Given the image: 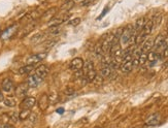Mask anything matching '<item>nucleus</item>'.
I'll use <instances>...</instances> for the list:
<instances>
[{"label": "nucleus", "mask_w": 168, "mask_h": 128, "mask_svg": "<svg viewBox=\"0 0 168 128\" xmlns=\"http://www.w3.org/2000/svg\"><path fill=\"white\" fill-rule=\"evenodd\" d=\"M167 33H168V28H167Z\"/></svg>", "instance_id": "47"}, {"label": "nucleus", "mask_w": 168, "mask_h": 128, "mask_svg": "<svg viewBox=\"0 0 168 128\" xmlns=\"http://www.w3.org/2000/svg\"><path fill=\"white\" fill-rule=\"evenodd\" d=\"M0 128H3V126L1 125V124H0Z\"/></svg>", "instance_id": "45"}, {"label": "nucleus", "mask_w": 168, "mask_h": 128, "mask_svg": "<svg viewBox=\"0 0 168 128\" xmlns=\"http://www.w3.org/2000/svg\"><path fill=\"white\" fill-rule=\"evenodd\" d=\"M121 72L123 73H129L131 72V70L133 69V65H132V61H128V62H124L121 64Z\"/></svg>", "instance_id": "15"}, {"label": "nucleus", "mask_w": 168, "mask_h": 128, "mask_svg": "<svg viewBox=\"0 0 168 128\" xmlns=\"http://www.w3.org/2000/svg\"><path fill=\"white\" fill-rule=\"evenodd\" d=\"M60 33H61V28H60V26H53L49 28V34L56 36V35H58Z\"/></svg>", "instance_id": "27"}, {"label": "nucleus", "mask_w": 168, "mask_h": 128, "mask_svg": "<svg viewBox=\"0 0 168 128\" xmlns=\"http://www.w3.org/2000/svg\"><path fill=\"white\" fill-rule=\"evenodd\" d=\"M68 18H69V15H64V13H63V15L56 16V17H54L52 20H50L49 21V26L50 27L59 26L60 24H62V23L65 22V21L68 20Z\"/></svg>", "instance_id": "4"}, {"label": "nucleus", "mask_w": 168, "mask_h": 128, "mask_svg": "<svg viewBox=\"0 0 168 128\" xmlns=\"http://www.w3.org/2000/svg\"><path fill=\"white\" fill-rule=\"evenodd\" d=\"M80 23H81V18H74L73 20H71L69 22V25H71V26H77Z\"/></svg>", "instance_id": "35"}, {"label": "nucleus", "mask_w": 168, "mask_h": 128, "mask_svg": "<svg viewBox=\"0 0 168 128\" xmlns=\"http://www.w3.org/2000/svg\"><path fill=\"white\" fill-rule=\"evenodd\" d=\"M38 17H39V12H38V10H34V12L30 13L26 18H27L28 20L33 21V20H35V19H37Z\"/></svg>", "instance_id": "32"}, {"label": "nucleus", "mask_w": 168, "mask_h": 128, "mask_svg": "<svg viewBox=\"0 0 168 128\" xmlns=\"http://www.w3.org/2000/svg\"><path fill=\"white\" fill-rule=\"evenodd\" d=\"M153 47H154V40L153 38H148V40H145L142 42L141 50L144 53H149L152 51Z\"/></svg>", "instance_id": "13"}, {"label": "nucleus", "mask_w": 168, "mask_h": 128, "mask_svg": "<svg viewBox=\"0 0 168 128\" xmlns=\"http://www.w3.org/2000/svg\"><path fill=\"white\" fill-rule=\"evenodd\" d=\"M135 36H136V33L134 31V28L129 25L126 28H124L123 33L120 37V45H122L124 48H127L129 47L131 42L135 44Z\"/></svg>", "instance_id": "1"}, {"label": "nucleus", "mask_w": 168, "mask_h": 128, "mask_svg": "<svg viewBox=\"0 0 168 128\" xmlns=\"http://www.w3.org/2000/svg\"><path fill=\"white\" fill-rule=\"evenodd\" d=\"M83 66H84V60L80 58V57H76L71 60L70 62V69L73 70L74 72H78V70H81L83 69Z\"/></svg>", "instance_id": "6"}, {"label": "nucleus", "mask_w": 168, "mask_h": 128, "mask_svg": "<svg viewBox=\"0 0 168 128\" xmlns=\"http://www.w3.org/2000/svg\"><path fill=\"white\" fill-rule=\"evenodd\" d=\"M31 116V112L30 109H22L20 113H19V120L21 121H25L27 119H29Z\"/></svg>", "instance_id": "22"}, {"label": "nucleus", "mask_w": 168, "mask_h": 128, "mask_svg": "<svg viewBox=\"0 0 168 128\" xmlns=\"http://www.w3.org/2000/svg\"><path fill=\"white\" fill-rule=\"evenodd\" d=\"M57 10H58V8H50V9L46 10L45 13H42L41 18H42V19H46V20H52L53 18L55 17V13H56Z\"/></svg>", "instance_id": "16"}, {"label": "nucleus", "mask_w": 168, "mask_h": 128, "mask_svg": "<svg viewBox=\"0 0 168 128\" xmlns=\"http://www.w3.org/2000/svg\"><path fill=\"white\" fill-rule=\"evenodd\" d=\"M35 73H36L39 77H41V79L44 80L49 73V67L45 65V64H41V65H39L37 68L35 69Z\"/></svg>", "instance_id": "11"}, {"label": "nucleus", "mask_w": 168, "mask_h": 128, "mask_svg": "<svg viewBox=\"0 0 168 128\" xmlns=\"http://www.w3.org/2000/svg\"><path fill=\"white\" fill-rule=\"evenodd\" d=\"M159 122H160V114L155 113L145 120V126H149V127L156 126V125H158Z\"/></svg>", "instance_id": "8"}, {"label": "nucleus", "mask_w": 168, "mask_h": 128, "mask_svg": "<svg viewBox=\"0 0 168 128\" xmlns=\"http://www.w3.org/2000/svg\"><path fill=\"white\" fill-rule=\"evenodd\" d=\"M112 73V69H110L109 66L107 65H102L101 69H100V77L105 79V77H108Z\"/></svg>", "instance_id": "19"}, {"label": "nucleus", "mask_w": 168, "mask_h": 128, "mask_svg": "<svg viewBox=\"0 0 168 128\" xmlns=\"http://www.w3.org/2000/svg\"><path fill=\"white\" fill-rule=\"evenodd\" d=\"M132 65H133V68H134V67L139 66V60H138V58H133V59H132Z\"/></svg>", "instance_id": "38"}, {"label": "nucleus", "mask_w": 168, "mask_h": 128, "mask_svg": "<svg viewBox=\"0 0 168 128\" xmlns=\"http://www.w3.org/2000/svg\"><path fill=\"white\" fill-rule=\"evenodd\" d=\"M8 118H9V121L13 123H17L18 121H19V113L17 112H13L8 114Z\"/></svg>", "instance_id": "30"}, {"label": "nucleus", "mask_w": 168, "mask_h": 128, "mask_svg": "<svg viewBox=\"0 0 168 128\" xmlns=\"http://www.w3.org/2000/svg\"><path fill=\"white\" fill-rule=\"evenodd\" d=\"M13 89V83L10 79H4L1 84V90L4 92H10Z\"/></svg>", "instance_id": "14"}, {"label": "nucleus", "mask_w": 168, "mask_h": 128, "mask_svg": "<svg viewBox=\"0 0 168 128\" xmlns=\"http://www.w3.org/2000/svg\"><path fill=\"white\" fill-rule=\"evenodd\" d=\"M161 20H162V15H161V13H158V15H156L155 17H154V19L152 20L154 29L159 26L160 23H161Z\"/></svg>", "instance_id": "28"}, {"label": "nucleus", "mask_w": 168, "mask_h": 128, "mask_svg": "<svg viewBox=\"0 0 168 128\" xmlns=\"http://www.w3.org/2000/svg\"><path fill=\"white\" fill-rule=\"evenodd\" d=\"M50 104V97L46 94H42L38 100V106L41 111H45Z\"/></svg>", "instance_id": "9"}, {"label": "nucleus", "mask_w": 168, "mask_h": 128, "mask_svg": "<svg viewBox=\"0 0 168 128\" xmlns=\"http://www.w3.org/2000/svg\"><path fill=\"white\" fill-rule=\"evenodd\" d=\"M108 12V8H105L104 9H103V12H102V13L100 15L99 17H98V20H100V19H102L103 17H104L105 15H106V13Z\"/></svg>", "instance_id": "39"}, {"label": "nucleus", "mask_w": 168, "mask_h": 128, "mask_svg": "<svg viewBox=\"0 0 168 128\" xmlns=\"http://www.w3.org/2000/svg\"><path fill=\"white\" fill-rule=\"evenodd\" d=\"M163 57H168V48H166L163 51Z\"/></svg>", "instance_id": "42"}, {"label": "nucleus", "mask_w": 168, "mask_h": 128, "mask_svg": "<svg viewBox=\"0 0 168 128\" xmlns=\"http://www.w3.org/2000/svg\"><path fill=\"white\" fill-rule=\"evenodd\" d=\"M145 22H146V20H145L144 17H141V18H139V19L136 20V22H135V25L133 27L135 33H139V32L142 31V29H144V27Z\"/></svg>", "instance_id": "12"}, {"label": "nucleus", "mask_w": 168, "mask_h": 128, "mask_svg": "<svg viewBox=\"0 0 168 128\" xmlns=\"http://www.w3.org/2000/svg\"><path fill=\"white\" fill-rule=\"evenodd\" d=\"M41 82H42L41 77H39L36 73H34V74H31V76L28 77L26 83L29 88H36V87H38V85L40 84Z\"/></svg>", "instance_id": "5"}, {"label": "nucleus", "mask_w": 168, "mask_h": 128, "mask_svg": "<svg viewBox=\"0 0 168 128\" xmlns=\"http://www.w3.org/2000/svg\"><path fill=\"white\" fill-rule=\"evenodd\" d=\"M154 30V27H153V22L152 20H148L144 24V29H142V32L145 33L146 35H150L152 33V31Z\"/></svg>", "instance_id": "20"}, {"label": "nucleus", "mask_w": 168, "mask_h": 128, "mask_svg": "<svg viewBox=\"0 0 168 128\" xmlns=\"http://www.w3.org/2000/svg\"><path fill=\"white\" fill-rule=\"evenodd\" d=\"M28 89H29V87H28L27 83L20 84L19 86L16 88V95L18 97H24V96L27 94Z\"/></svg>", "instance_id": "10"}, {"label": "nucleus", "mask_w": 168, "mask_h": 128, "mask_svg": "<svg viewBox=\"0 0 168 128\" xmlns=\"http://www.w3.org/2000/svg\"><path fill=\"white\" fill-rule=\"evenodd\" d=\"M132 128H140L139 126H135V127H132Z\"/></svg>", "instance_id": "44"}, {"label": "nucleus", "mask_w": 168, "mask_h": 128, "mask_svg": "<svg viewBox=\"0 0 168 128\" xmlns=\"http://www.w3.org/2000/svg\"><path fill=\"white\" fill-rule=\"evenodd\" d=\"M46 53H38V54H33L29 56L28 58L26 59V63L28 65H35L36 63L38 62H41L42 60H45L46 58Z\"/></svg>", "instance_id": "2"}, {"label": "nucleus", "mask_w": 168, "mask_h": 128, "mask_svg": "<svg viewBox=\"0 0 168 128\" xmlns=\"http://www.w3.org/2000/svg\"><path fill=\"white\" fill-rule=\"evenodd\" d=\"M97 128H103V127H97Z\"/></svg>", "instance_id": "46"}, {"label": "nucleus", "mask_w": 168, "mask_h": 128, "mask_svg": "<svg viewBox=\"0 0 168 128\" xmlns=\"http://www.w3.org/2000/svg\"><path fill=\"white\" fill-rule=\"evenodd\" d=\"M33 68H34L33 65H28V64H26L25 66L21 67V68L19 69V73L20 74H28L33 70Z\"/></svg>", "instance_id": "26"}, {"label": "nucleus", "mask_w": 168, "mask_h": 128, "mask_svg": "<svg viewBox=\"0 0 168 128\" xmlns=\"http://www.w3.org/2000/svg\"><path fill=\"white\" fill-rule=\"evenodd\" d=\"M44 38H45V33L44 32H38V33L36 34H34L33 36L31 37V44H34V45H36V44H39L40 41L44 40Z\"/></svg>", "instance_id": "18"}, {"label": "nucleus", "mask_w": 168, "mask_h": 128, "mask_svg": "<svg viewBox=\"0 0 168 128\" xmlns=\"http://www.w3.org/2000/svg\"><path fill=\"white\" fill-rule=\"evenodd\" d=\"M65 94L66 95H68V96H71V94H76V92H74V90L72 88H67L66 90H65Z\"/></svg>", "instance_id": "37"}, {"label": "nucleus", "mask_w": 168, "mask_h": 128, "mask_svg": "<svg viewBox=\"0 0 168 128\" xmlns=\"http://www.w3.org/2000/svg\"><path fill=\"white\" fill-rule=\"evenodd\" d=\"M161 57H163V56H159V54H157L155 51H151L148 53V61L155 63L159 58H161Z\"/></svg>", "instance_id": "25"}, {"label": "nucleus", "mask_w": 168, "mask_h": 128, "mask_svg": "<svg viewBox=\"0 0 168 128\" xmlns=\"http://www.w3.org/2000/svg\"><path fill=\"white\" fill-rule=\"evenodd\" d=\"M17 31H18V25H13V26L8 27V29H5L2 32L1 35H0V38L3 40H9V38H12L16 34Z\"/></svg>", "instance_id": "3"}, {"label": "nucleus", "mask_w": 168, "mask_h": 128, "mask_svg": "<svg viewBox=\"0 0 168 128\" xmlns=\"http://www.w3.org/2000/svg\"><path fill=\"white\" fill-rule=\"evenodd\" d=\"M56 112L58 113V114H60V115H61V114H63V113H64V109H63V108L57 109V111H56Z\"/></svg>", "instance_id": "41"}, {"label": "nucleus", "mask_w": 168, "mask_h": 128, "mask_svg": "<svg viewBox=\"0 0 168 128\" xmlns=\"http://www.w3.org/2000/svg\"><path fill=\"white\" fill-rule=\"evenodd\" d=\"M5 128H15V127H13V125H6Z\"/></svg>", "instance_id": "43"}, {"label": "nucleus", "mask_w": 168, "mask_h": 128, "mask_svg": "<svg viewBox=\"0 0 168 128\" xmlns=\"http://www.w3.org/2000/svg\"><path fill=\"white\" fill-rule=\"evenodd\" d=\"M4 100V96H3V93H2V90L1 88H0V102Z\"/></svg>", "instance_id": "40"}, {"label": "nucleus", "mask_w": 168, "mask_h": 128, "mask_svg": "<svg viewBox=\"0 0 168 128\" xmlns=\"http://www.w3.org/2000/svg\"><path fill=\"white\" fill-rule=\"evenodd\" d=\"M146 35L144 32H139L138 34H136V36H135V45H141L142 42H144L145 40H146Z\"/></svg>", "instance_id": "24"}, {"label": "nucleus", "mask_w": 168, "mask_h": 128, "mask_svg": "<svg viewBox=\"0 0 168 128\" xmlns=\"http://www.w3.org/2000/svg\"><path fill=\"white\" fill-rule=\"evenodd\" d=\"M3 102H4V105L8 106V108H15L17 105V99L13 97H6L4 98Z\"/></svg>", "instance_id": "21"}, {"label": "nucleus", "mask_w": 168, "mask_h": 128, "mask_svg": "<svg viewBox=\"0 0 168 128\" xmlns=\"http://www.w3.org/2000/svg\"><path fill=\"white\" fill-rule=\"evenodd\" d=\"M93 2H94V0H83V1L81 2V6H88V5H91Z\"/></svg>", "instance_id": "36"}, {"label": "nucleus", "mask_w": 168, "mask_h": 128, "mask_svg": "<svg viewBox=\"0 0 168 128\" xmlns=\"http://www.w3.org/2000/svg\"><path fill=\"white\" fill-rule=\"evenodd\" d=\"M72 6H73V0H67V1L61 6V9L63 12H66V10H69Z\"/></svg>", "instance_id": "29"}, {"label": "nucleus", "mask_w": 168, "mask_h": 128, "mask_svg": "<svg viewBox=\"0 0 168 128\" xmlns=\"http://www.w3.org/2000/svg\"><path fill=\"white\" fill-rule=\"evenodd\" d=\"M35 27V24H31V25H28V26L25 28V29L23 30V33L21 34V36H25V35H27L28 33H29L30 31L33 30V28Z\"/></svg>", "instance_id": "33"}, {"label": "nucleus", "mask_w": 168, "mask_h": 128, "mask_svg": "<svg viewBox=\"0 0 168 128\" xmlns=\"http://www.w3.org/2000/svg\"><path fill=\"white\" fill-rule=\"evenodd\" d=\"M35 104H36V99L30 96V97H26L23 99L22 104H21V109H31Z\"/></svg>", "instance_id": "7"}, {"label": "nucleus", "mask_w": 168, "mask_h": 128, "mask_svg": "<svg viewBox=\"0 0 168 128\" xmlns=\"http://www.w3.org/2000/svg\"><path fill=\"white\" fill-rule=\"evenodd\" d=\"M139 60V65H144L145 62L148 61V53H142V54L138 57Z\"/></svg>", "instance_id": "31"}, {"label": "nucleus", "mask_w": 168, "mask_h": 128, "mask_svg": "<svg viewBox=\"0 0 168 128\" xmlns=\"http://www.w3.org/2000/svg\"><path fill=\"white\" fill-rule=\"evenodd\" d=\"M164 38H165V37H164L163 34L157 35V37L155 38V40H154V47H153V49L154 50H158V49H160L161 47H162Z\"/></svg>", "instance_id": "17"}, {"label": "nucleus", "mask_w": 168, "mask_h": 128, "mask_svg": "<svg viewBox=\"0 0 168 128\" xmlns=\"http://www.w3.org/2000/svg\"><path fill=\"white\" fill-rule=\"evenodd\" d=\"M93 69H95V67H94V64H93L92 61H86L84 62V66H83V73L86 74L87 72H89L90 70H93Z\"/></svg>", "instance_id": "23"}, {"label": "nucleus", "mask_w": 168, "mask_h": 128, "mask_svg": "<svg viewBox=\"0 0 168 128\" xmlns=\"http://www.w3.org/2000/svg\"><path fill=\"white\" fill-rule=\"evenodd\" d=\"M57 42V40H48V41H45V44H44V47L45 49H50V48H52L53 45H55V44Z\"/></svg>", "instance_id": "34"}]
</instances>
